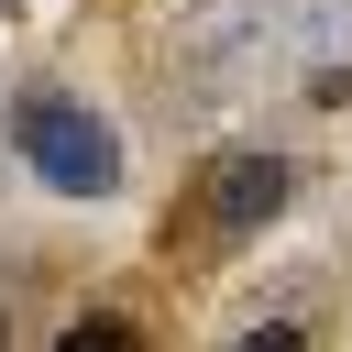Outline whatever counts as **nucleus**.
<instances>
[{"instance_id":"nucleus-1","label":"nucleus","mask_w":352,"mask_h":352,"mask_svg":"<svg viewBox=\"0 0 352 352\" xmlns=\"http://www.w3.org/2000/svg\"><path fill=\"white\" fill-rule=\"evenodd\" d=\"M11 143H22V165H33L55 198H110V187H121V132H110L88 99L33 88V99H22V121H11Z\"/></svg>"},{"instance_id":"nucleus-2","label":"nucleus","mask_w":352,"mask_h":352,"mask_svg":"<svg viewBox=\"0 0 352 352\" xmlns=\"http://www.w3.org/2000/svg\"><path fill=\"white\" fill-rule=\"evenodd\" d=\"M275 209H286V165H275V154H231V165H209V198H198L209 231H253V220H275Z\"/></svg>"},{"instance_id":"nucleus-3","label":"nucleus","mask_w":352,"mask_h":352,"mask_svg":"<svg viewBox=\"0 0 352 352\" xmlns=\"http://www.w3.org/2000/svg\"><path fill=\"white\" fill-rule=\"evenodd\" d=\"M55 352H143V330L99 308V319H66V341H55Z\"/></svg>"},{"instance_id":"nucleus-4","label":"nucleus","mask_w":352,"mask_h":352,"mask_svg":"<svg viewBox=\"0 0 352 352\" xmlns=\"http://www.w3.org/2000/svg\"><path fill=\"white\" fill-rule=\"evenodd\" d=\"M231 352H308V341H297V330H286V319H275V330H242V341H231Z\"/></svg>"}]
</instances>
